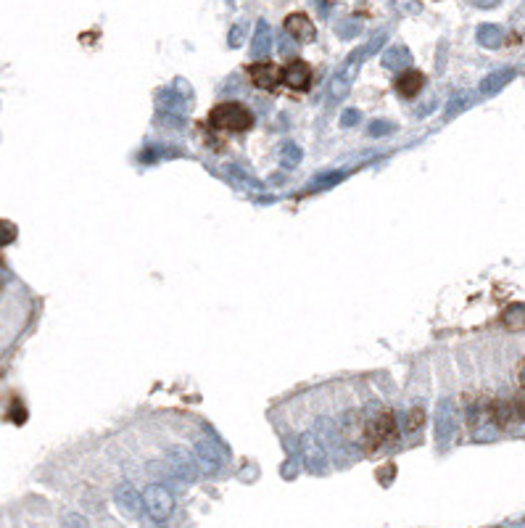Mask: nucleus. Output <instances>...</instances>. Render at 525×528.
I'll list each match as a JSON object with an SVG mask.
<instances>
[{
  "label": "nucleus",
  "instance_id": "obj_23",
  "mask_svg": "<svg viewBox=\"0 0 525 528\" xmlns=\"http://www.w3.org/2000/svg\"><path fill=\"white\" fill-rule=\"evenodd\" d=\"M8 418H11L16 425H22L24 420H27V407H24L22 402H13L11 409H8Z\"/></svg>",
  "mask_w": 525,
  "mask_h": 528
},
{
  "label": "nucleus",
  "instance_id": "obj_17",
  "mask_svg": "<svg viewBox=\"0 0 525 528\" xmlns=\"http://www.w3.org/2000/svg\"><path fill=\"white\" fill-rule=\"evenodd\" d=\"M472 103V95L470 93H457L454 98L446 103V119H451V117H457V114H462V111L467 109Z\"/></svg>",
  "mask_w": 525,
  "mask_h": 528
},
{
  "label": "nucleus",
  "instance_id": "obj_5",
  "mask_svg": "<svg viewBox=\"0 0 525 528\" xmlns=\"http://www.w3.org/2000/svg\"><path fill=\"white\" fill-rule=\"evenodd\" d=\"M280 79H283L291 90H307L309 82H312V69H309L307 61L295 58V61H291L288 66L280 69Z\"/></svg>",
  "mask_w": 525,
  "mask_h": 528
},
{
  "label": "nucleus",
  "instance_id": "obj_11",
  "mask_svg": "<svg viewBox=\"0 0 525 528\" xmlns=\"http://www.w3.org/2000/svg\"><path fill=\"white\" fill-rule=\"evenodd\" d=\"M270 51H272V29H270L267 22H259L256 24V32H253V40H251V55L256 61H264V58L270 55Z\"/></svg>",
  "mask_w": 525,
  "mask_h": 528
},
{
  "label": "nucleus",
  "instance_id": "obj_26",
  "mask_svg": "<svg viewBox=\"0 0 525 528\" xmlns=\"http://www.w3.org/2000/svg\"><path fill=\"white\" fill-rule=\"evenodd\" d=\"M385 132H394V124H391V121H372L370 124V135H375V138H380Z\"/></svg>",
  "mask_w": 525,
  "mask_h": 528
},
{
  "label": "nucleus",
  "instance_id": "obj_20",
  "mask_svg": "<svg viewBox=\"0 0 525 528\" xmlns=\"http://www.w3.org/2000/svg\"><path fill=\"white\" fill-rule=\"evenodd\" d=\"M423 423H425V412H423V407L409 409V415H406V430H409V433H417V430L423 428Z\"/></svg>",
  "mask_w": 525,
  "mask_h": 528
},
{
  "label": "nucleus",
  "instance_id": "obj_2",
  "mask_svg": "<svg viewBox=\"0 0 525 528\" xmlns=\"http://www.w3.org/2000/svg\"><path fill=\"white\" fill-rule=\"evenodd\" d=\"M396 439V418L391 409H378L372 418H367L361 428V447L367 451H378L383 444Z\"/></svg>",
  "mask_w": 525,
  "mask_h": 528
},
{
  "label": "nucleus",
  "instance_id": "obj_6",
  "mask_svg": "<svg viewBox=\"0 0 525 528\" xmlns=\"http://www.w3.org/2000/svg\"><path fill=\"white\" fill-rule=\"evenodd\" d=\"M285 32L291 34L295 43H312L317 37V29L307 13H291L285 19Z\"/></svg>",
  "mask_w": 525,
  "mask_h": 528
},
{
  "label": "nucleus",
  "instance_id": "obj_27",
  "mask_svg": "<svg viewBox=\"0 0 525 528\" xmlns=\"http://www.w3.org/2000/svg\"><path fill=\"white\" fill-rule=\"evenodd\" d=\"M338 180H343V172H333V177H319L317 183H314V187L333 185V183H338Z\"/></svg>",
  "mask_w": 525,
  "mask_h": 528
},
{
  "label": "nucleus",
  "instance_id": "obj_15",
  "mask_svg": "<svg viewBox=\"0 0 525 528\" xmlns=\"http://www.w3.org/2000/svg\"><path fill=\"white\" fill-rule=\"evenodd\" d=\"M502 328L510 333L525 330V304H510L502 312Z\"/></svg>",
  "mask_w": 525,
  "mask_h": 528
},
{
  "label": "nucleus",
  "instance_id": "obj_13",
  "mask_svg": "<svg viewBox=\"0 0 525 528\" xmlns=\"http://www.w3.org/2000/svg\"><path fill=\"white\" fill-rule=\"evenodd\" d=\"M409 64H412V53H409V48H404V45H394V48H388L383 53V66L391 69V72L406 69Z\"/></svg>",
  "mask_w": 525,
  "mask_h": 528
},
{
  "label": "nucleus",
  "instance_id": "obj_10",
  "mask_svg": "<svg viewBox=\"0 0 525 528\" xmlns=\"http://www.w3.org/2000/svg\"><path fill=\"white\" fill-rule=\"evenodd\" d=\"M423 85H425V77H423V72H417V69H406V72H401V74L396 77V93H399L401 98H415L417 93L423 90Z\"/></svg>",
  "mask_w": 525,
  "mask_h": 528
},
{
  "label": "nucleus",
  "instance_id": "obj_22",
  "mask_svg": "<svg viewBox=\"0 0 525 528\" xmlns=\"http://www.w3.org/2000/svg\"><path fill=\"white\" fill-rule=\"evenodd\" d=\"M283 164L288 166V169H293V166L301 164V148L298 145H285V151H283Z\"/></svg>",
  "mask_w": 525,
  "mask_h": 528
},
{
  "label": "nucleus",
  "instance_id": "obj_30",
  "mask_svg": "<svg viewBox=\"0 0 525 528\" xmlns=\"http://www.w3.org/2000/svg\"><path fill=\"white\" fill-rule=\"evenodd\" d=\"M314 3H317L319 13H322V16H328V0H314Z\"/></svg>",
  "mask_w": 525,
  "mask_h": 528
},
{
  "label": "nucleus",
  "instance_id": "obj_29",
  "mask_svg": "<svg viewBox=\"0 0 525 528\" xmlns=\"http://www.w3.org/2000/svg\"><path fill=\"white\" fill-rule=\"evenodd\" d=\"M380 470H383V473H380V481H383V484H388V475H396L394 465H385V468H380Z\"/></svg>",
  "mask_w": 525,
  "mask_h": 528
},
{
  "label": "nucleus",
  "instance_id": "obj_28",
  "mask_svg": "<svg viewBox=\"0 0 525 528\" xmlns=\"http://www.w3.org/2000/svg\"><path fill=\"white\" fill-rule=\"evenodd\" d=\"M472 6H478V8H493V6H499V0H470Z\"/></svg>",
  "mask_w": 525,
  "mask_h": 528
},
{
  "label": "nucleus",
  "instance_id": "obj_25",
  "mask_svg": "<svg viewBox=\"0 0 525 528\" xmlns=\"http://www.w3.org/2000/svg\"><path fill=\"white\" fill-rule=\"evenodd\" d=\"M361 114L357 109H346L343 114H340V127H354V124H359Z\"/></svg>",
  "mask_w": 525,
  "mask_h": 528
},
{
  "label": "nucleus",
  "instance_id": "obj_4",
  "mask_svg": "<svg viewBox=\"0 0 525 528\" xmlns=\"http://www.w3.org/2000/svg\"><path fill=\"white\" fill-rule=\"evenodd\" d=\"M457 430V409L451 399H444L436 409V439L438 444H446Z\"/></svg>",
  "mask_w": 525,
  "mask_h": 528
},
{
  "label": "nucleus",
  "instance_id": "obj_8",
  "mask_svg": "<svg viewBox=\"0 0 525 528\" xmlns=\"http://www.w3.org/2000/svg\"><path fill=\"white\" fill-rule=\"evenodd\" d=\"M196 454L206 470H217L219 465L225 462V449L211 436H204V439L196 441Z\"/></svg>",
  "mask_w": 525,
  "mask_h": 528
},
{
  "label": "nucleus",
  "instance_id": "obj_12",
  "mask_svg": "<svg viewBox=\"0 0 525 528\" xmlns=\"http://www.w3.org/2000/svg\"><path fill=\"white\" fill-rule=\"evenodd\" d=\"M385 40H388V32H385V29H380V32H375V34L370 37V43H364L361 48H357V51H354V53H351L349 58H346V61H349V64H357V66H359L361 61H367L370 55L378 53V51H380V48L385 45Z\"/></svg>",
  "mask_w": 525,
  "mask_h": 528
},
{
  "label": "nucleus",
  "instance_id": "obj_21",
  "mask_svg": "<svg viewBox=\"0 0 525 528\" xmlns=\"http://www.w3.org/2000/svg\"><path fill=\"white\" fill-rule=\"evenodd\" d=\"M16 232H19V230H16V225H13V222L0 220V249L16 241Z\"/></svg>",
  "mask_w": 525,
  "mask_h": 528
},
{
  "label": "nucleus",
  "instance_id": "obj_16",
  "mask_svg": "<svg viewBox=\"0 0 525 528\" xmlns=\"http://www.w3.org/2000/svg\"><path fill=\"white\" fill-rule=\"evenodd\" d=\"M478 43L483 48H499L504 43V32L496 24H483V27H478Z\"/></svg>",
  "mask_w": 525,
  "mask_h": 528
},
{
  "label": "nucleus",
  "instance_id": "obj_18",
  "mask_svg": "<svg viewBox=\"0 0 525 528\" xmlns=\"http://www.w3.org/2000/svg\"><path fill=\"white\" fill-rule=\"evenodd\" d=\"M335 32H338V37H343V40H351V37H357V34L361 32V24L357 22V19H343V22H338Z\"/></svg>",
  "mask_w": 525,
  "mask_h": 528
},
{
  "label": "nucleus",
  "instance_id": "obj_31",
  "mask_svg": "<svg viewBox=\"0 0 525 528\" xmlns=\"http://www.w3.org/2000/svg\"><path fill=\"white\" fill-rule=\"evenodd\" d=\"M520 383H523V385H525V362H523V364H520Z\"/></svg>",
  "mask_w": 525,
  "mask_h": 528
},
{
  "label": "nucleus",
  "instance_id": "obj_3",
  "mask_svg": "<svg viewBox=\"0 0 525 528\" xmlns=\"http://www.w3.org/2000/svg\"><path fill=\"white\" fill-rule=\"evenodd\" d=\"M357 72H359V66L343 61V66L333 74V79H330V85H328L330 103H338V100H343L346 95H349L351 82H354V77H357Z\"/></svg>",
  "mask_w": 525,
  "mask_h": 528
},
{
  "label": "nucleus",
  "instance_id": "obj_7",
  "mask_svg": "<svg viewBox=\"0 0 525 528\" xmlns=\"http://www.w3.org/2000/svg\"><path fill=\"white\" fill-rule=\"evenodd\" d=\"M248 77L259 90H274L280 82V69L270 61H256L248 66Z\"/></svg>",
  "mask_w": 525,
  "mask_h": 528
},
{
  "label": "nucleus",
  "instance_id": "obj_24",
  "mask_svg": "<svg viewBox=\"0 0 525 528\" xmlns=\"http://www.w3.org/2000/svg\"><path fill=\"white\" fill-rule=\"evenodd\" d=\"M243 34H246V24H235V27L230 29V37H227V43H230V48H241Z\"/></svg>",
  "mask_w": 525,
  "mask_h": 528
},
{
  "label": "nucleus",
  "instance_id": "obj_9",
  "mask_svg": "<svg viewBox=\"0 0 525 528\" xmlns=\"http://www.w3.org/2000/svg\"><path fill=\"white\" fill-rule=\"evenodd\" d=\"M145 507L154 517H166L172 510V496L164 486H148L145 489Z\"/></svg>",
  "mask_w": 525,
  "mask_h": 528
},
{
  "label": "nucleus",
  "instance_id": "obj_1",
  "mask_svg": "<svg viewBox=\"0 0 525 528\" xmlns=\"http://www.w3.org/2000/svg\"><path fill=\"white\" fill-rule=\"evenodd\" d=\"M208 124H211L214 130L246 132L253 127V114L248 106L230 100V103H219V106L211 109V114H208Z\"/></svg>",
  "mask_w": 525,
  "mask_h": 528
},
{
  "label": "nucleus",
  "instance_id": "obj_19",
  "mask_svg": "<svg viewBox=\"0 0 525 528\" xmlns=\"http://www.w3.org/2000/svg\"><path fill=\"white\" fill-rule=\"evenodd\" d=\"M304 454H307V462L325 460V457H322V449H319L317 441H314V433H307V436H304Z\"/></svg>",
  "mask_w": 525,
  "mask_h": 528
},
{
  "label": "nucleus",
  "instance_id": "obj_14",
  "mask_svg": "<svg viewBox=\"0 0 525 528\" xmlns=\"http://www.w3.org/2000/svg\"><path fill=\"white\" fill-rule=\"evenodd\" d=\"M512 77H514V69H496V72H491V74L481 82V93L483 95H493V93H499Z\"/></svg>",
  "mask_w": 525,
  "mask_h": 528
}]
</instances>
